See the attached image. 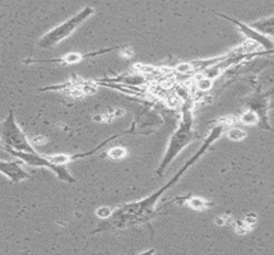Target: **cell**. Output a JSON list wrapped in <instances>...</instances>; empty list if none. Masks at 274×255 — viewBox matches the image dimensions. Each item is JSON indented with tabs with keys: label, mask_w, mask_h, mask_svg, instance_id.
Returning a JSON list of instances; mask_svg holds the SVG:
<instances>
[{
	"label": "cell",
	"mask_w": 274,
	"mask_h": 255,
	"mask_svg": "<svg viewBox=\"0 0 274 255\" xmlns=\"http://www.w3.org/2000/svg\"><path fill=\"white\" fill-rule=\"evenodd\" d=\"M175 182H177V180L175 178H172L167 184L161 186L158 190L154 191L149 197L144 198L142 201L126 203L121 207L116 208L115 210H112L111 216L106 218L101 223V226L97 227L92 233L111 231V230H123L148 223L157 214L156 205L158 199L162 197L163 193H166L171 186H174Z\"/></svg>",
	"instance_id": "obj_1"
},
{
	"label": "cell",
	"mask_w": 274,
	"mask_h": 255,
	"mask_svg": "<svg viewBox=\"0 0 274 255\" xmlns=\"http://www.w3.org/2000/svg\"><path fill=\"white\" fill-rule=\"evenodd\" d=\"M197 138V134L194 130V115H193V110L189 105H185L182 107L181 120L178 123L177 129L175 133L172 134L170 138L169 146L166 148L165 154H163L161 162H159L158 167L156 170L157 176H162L165 171L169 169V166L171 165L176 159V157L182 152V151Z\"/></svg>",
	"instance_id": "obj_2"
},
{
	"label": "cell",
	"mask_w": 274,
	"mask_h": 255,
	"mask_svg": "<svg viewBox=\"0 0 274 255\" xmlns=\"http://www.w3.org/2000/svg\"><path fill=\"white\" fill-rule=\"evenodd\" d=\"M93 14H95V9L92 6H84L82 10L75 13L65 22L60 23L59 26L46 32L44 36H41V38L38 40V46L44 50H51V49L56 48L57 45H60L61 42L73 35L74 32Z\"/></svg>",
	"instance_id": "obj_3"
},
{
	"label": "cell",
	"mask_w": 274,
	"mask_h": 255,
	"mask_svg": "<svg viewBox=\"0 0 274 255\" xmlns=\"http://www.w3.org/2000/svg\"><path fill=\"white\" fill-rule=\"evenodd\" d=\"M0 147L4 151L14 150L23 151V152H35L36 151L25 131L17 123L13 110H9L8 115L0 123Z\"/></svg>",
	"instance_id": "obj_4"
},
{
	"label": "cell",
	"mask_w": 274,
	"mask_h": 255,
	"mask_svg": "<svg viewBox=\"0 0 274 255\" xmlns=\"http://www.w3.org/2000/svg\"><path fill=\"white\" fill-rule=\"evenodd\" d=\"M6 152L10 153L16 158L21 159L25 165L33 166V167H44V169L50 170L60 181L68 182V184H74L76 181L75 178H73L69 170L67 169V165H59V163L52 162V161L48 158L46 154L37 153L36 151L35 152H23V151L6 150Z\"/></svg>",
	"instance_id": "obj_5"
},
{
	"label": "cell",
	"mask_w": 274,
	"mask_h": 255,
	"mask_svg": "<svg viewBox=\"0 0 274 255\" xmlns=\"http://www.w3.org/2000/svg\"><path fill=\"white\" fill-rule=\"evenodd\" d=\"M216 14L218 17H221V18L229 21V22L232 23V25H235V27L239 28V31L241 32L242 35L245 36L246 38H248L249 41L256 42L259 46L264 48L268 52H274V41L272 40V38H269L268 36L263 35V33L258 32L256 29H254L251 26L245 25V23H241L239 19H235V18H232V17L226 16V14H223V13H220V12H216Z\"/></svg>",
	"instance_id": "obj_6"
},
{
	"label": "cell",
	"mask_w": 274,
	"mask_h": 255,
	"mask_svg": "<svg viewBox=\"0 0 274 255\" xmlns=\"http://www.w3.org/2000/svg\"><path fill=\"white\" fill-rule=\"evenodd\" d=\"M124 48V46H118V48H110L105 49V50H99V51H93V52H87V54H82V52H70V54L64 55L60 57H54V59H48V60H33V59H29V60H25V64H60V65H72V64H78L84 61L88 57H95L99 56V55L106 54V52H110V51L118 50V49Z\"/></svg>",
	"instance_id": "obj_7"
},
{
	"label": "cell",
	"mask_w": 274,
	"mask_h": 255,
	"mask_svg": "<svg viewBox=\"0 0 274 255\" xmlns=\"http://www.w3.org/2000/svg\"><path fill=\"white\" fill-rule=\"evenodd\" d=\"M22 161L21 159H14V161H1L0 159V174L5 176L13 184H19L31 178V175L22 167Z\"/></svg>",
	"instance_id": "obj_8"
},
{
	"label": "cell",
	"mask_w": 274,
	"mask_h": 255,
	"mask_svg": "<svg viewBox=\"0 0 274 255\" xmlns=\"http://www.w3.org/2000/svg\"><path fill=\"white\" fill-rule=\"evenodd\" d=\"M254 29L263 33V35L268 36L269 38L274 40V16L268 17V18H263L260 21L251 23L250 25Z\"/></svg>",
	"instance_id": "obj_9"
},
{
	"label": "cell",
	"mask_w": 274,
	"mask_h": 255,
	"mask_svg": "<svg viewBox=\"0 0 274 255\" xmlns=\"http://www.w3.org/2000/svg\"><path fill=\"white\" fill-rule=\"evenodd\" d=\"M176 201H180L182 202L184 204L189 205L190 208L195 210H204L205 208H208V203L204 199L199 197H182V198H177Z\"/></svg>",
	"instance_id": "obj_10"
},
{
	"label": "cell",
	"mask_w": 274,
	"mask_h": 255,
	"mask_svg": "<svg viewBox=\"0 0 274 255\" xmlns=\"http://www.w3.org/2000/svg\"><path fill=\"white\" fill-rule=\"evenodd\" d=\"M248 137V134L242 129H239V128H231L228 131H227V138L229 140H233V142H241L245 138Z\"/></svg>",
	"instance_id": "obj_11"
},
{
	"label": "cell",
	"mask_w": 274,
	"mask_h": 255,
	"mask_svg": "<svg viewBox=\"0 0 274 255\" xmlns=\"http://www.w3.org/2000/svg\"><path fill=\"white\" fill-rule=\"evenodd\" d=\"M240 120H241L242 124L254 125V124H256V123H258L259 116L255 111H248V112H244V114L241 115Z\"/></svg>",
	"instance_id": "obj_12"
},
{
	"label": "cell",
	"mask_w": 274,
	"mask_h": 255,
	"mask_svg": "<svg viewBox=\"0 0 274 255\" xmlns=\"http://www.w3.org/2000/svg\"><path fill=\"white\" fill-rule=\"evenodd\" d=\"M107 156L112 159H121L126 156V150L123 147H114L107 152Z\"/></svg>",
	"instance_id": "obj_13"
},
{
	"label": "cell",
	"mask_w": 274,
	"mask_h": 255,
	"mask_svg": "<svg viewBox=\"0 0 274 255\" xmlns=\"http://www.w3.org/2000/svg\"><path fill=\"white\" fill-rule=\"evenodd\" d=\"M212 86H213V79H209V78H205V76H203L201 79H199L197 82V88L199 91H201V92L209 91L212 88Z\"/></svg>",
	"instance_id": "obj_14"
},
{
	"label": "cell",
	"mask_w": 274,
	"mask_h": 255,
	"mask_svg": "<svg viewBox=\"0 0 274 255\" xmlns=\"http://www.w3.org/2000/svg\"><path fill=\"white\" fill-rule=\"evenodd\" d=\"M112 210L110 209L108 207H100L99 209L96 210V214L99 217H101V218H103V220H106V218H108V217L111 216Z\"/></svg>",
	"instance_id": "obj_15"
}]
</instances>
